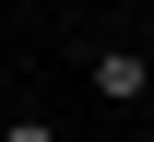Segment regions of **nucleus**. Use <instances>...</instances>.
I'll return each instance as SVG.
<instances>
[{"instance_id": "nucleus-1", "label": "nucleus", "mask_w": 154, "mask_h": 142, "mask_svg": "<svg viewBox=\"0 0 154 142\" xmlns=\"http://www.w3.org/2000/svg\"><path fill=\"white\" fill-rule=\"evenodd\" d=\"M142 83H154V59H142V47H107V59H95V95H107V107H131Z\"/></svg>"}, {"instance_id": "nucleus-2", "label": "nucleus", "mask_w": 154, "mask_h": 142, "mask_svg": "<svg viewBox=\"0 0 154 142\" xmlns=\"http://www.w3.org/2000/svg\"><path fill=\"white\" fill-rule=\"evenodd\" d=\"M0 142H59V130H48V119H0Z\"/></svg>"}, {"instance_id": "nucleus-3", "label": "nucleus", "mask_w": 154, "mask_h": 142, "mask_svg": "<svg viewBox=\"0 0 154 142\" xmlns=\"http://www.w3.org/2000/svg\"><path fill=\"white\" fill-rule=\"evenodd\" d=\"M0 119H12V107H0Z\"/></svg>"}]
</instances>
